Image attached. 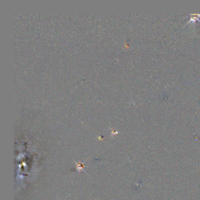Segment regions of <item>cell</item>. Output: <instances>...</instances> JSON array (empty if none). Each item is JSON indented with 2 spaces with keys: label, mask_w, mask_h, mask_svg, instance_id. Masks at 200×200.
Here are the masks:
<instances>
[{
  "label": "cell",
  "mask_w": 200,
  "mask_h": 200,
  "mask_svg": "<svg viewBox=\"0 0 200 200\" xmlns=\"http://www.w3.org/2000/svg\"><path fill=\"white\" fill-rule=\"evenodd\" d=\"M77 168H80V170L81 168H82L83 167V165H82L81 164H77Z\"/></svg>",
  "instance_id": "6da1fadb"
}]
</instances>
